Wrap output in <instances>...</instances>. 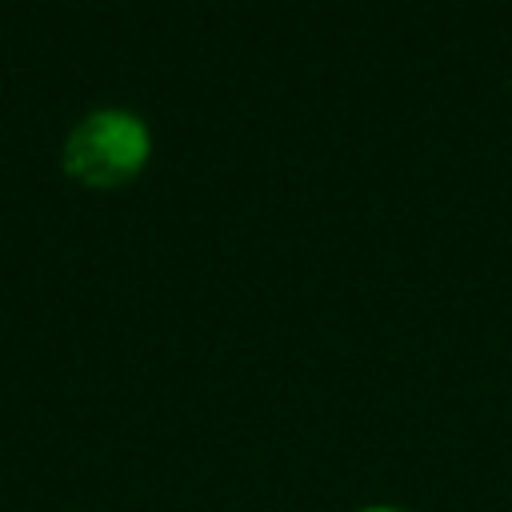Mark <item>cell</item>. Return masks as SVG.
Wrapping results in <instances>:
<instances>
[{
  "label": "cell",
  "instance_id": "cell-1",
  "mask_svg": "<svg viewBox=\"0 0 512 512\" xmlns=\"http://www.w3.org/2000/svg\"><path fill=\"white\" fill-rule=\"evenodd\" d=\"M148 152H152L148 120L124 104H100L84 112L64 136V168L92 188L124 184L144 168Z\"/></svg>",
  "mask_w": 512,
  "mask_h": 512
},
{
  "label": "cell",
  "instance_id": "cell-2",
  "mask_svg": "<svg viewBox=\"0 0 512 512\" xmlns=\"http://www.w3.org/2000/svg\"><path fill=\"white\" fill-rule=\"evenodd\" d=\"M360 512H400V508H384V504H372V508H360Z\"/></svg>",
  "mask_w": 512,
  "mask_h": 512
}]
</instances>
